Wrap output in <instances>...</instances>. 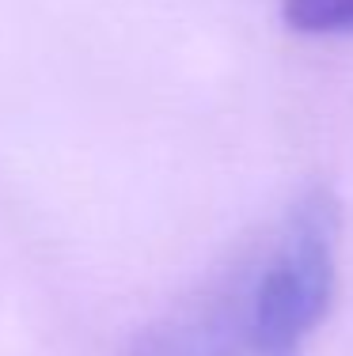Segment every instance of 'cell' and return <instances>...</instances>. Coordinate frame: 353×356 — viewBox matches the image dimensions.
<instances>
[{
	"instance_id": "1",
	"label": "cell",
	"mask_w": 353,
	"mask_h": 356,
	"mask_svg": "<svg viewBox=\"0 0 353 356\" xmlns=\"http://www.w3.org/2000/svg\"><path fill=\"white\" fill-rule=\"evenodd\" d=\"M342 205L327 186H315L292 205L281 232L262 250L247 254L251 311L262 341L281 356H300V345L327 318L338 288Z\"/></svg>"
},
{
	"instance_id": "2",
	"label": "cell",
	"mask_w": 353,
	"mask_h": 356,
	"mask_svg": "<svg viewBox=\"0 0 353 356\" xmlns=\"http://www.w3.org/2000/svg\"><path fill=\"white\" fill-rule=\"evenodd\" d=\"M125 356H281L255 326L247 258L224 269L198 296L148 322L130 341Z\"/></svg>"
},
{
	"instance_id": "3",
	"label": "cell",
	"mask_w": 353,
	"mask_h": 356,
	"mask_svg": "<svg viewBox=\"0 0 353 356\" xmlns=\"http://www.w3.org/2000/svg\"><path fill=\"white\" fill-rule=\"evenodd\" d=\"M281 15L300 35H353V0H281Z\"/></svg>"
}]
</instances>
